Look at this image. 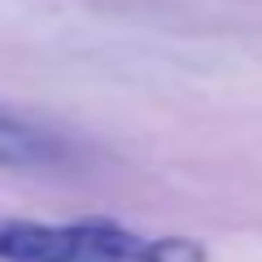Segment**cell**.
I'll list each match as a JSON object with an SVG mask.
<instances>
[{"label": "cell", "instance_id": "obj_1", "mask_svg": "<svg viewBox=\"0 0 262 262\" xmlns=\"http://www.w3.org/2000/svg\"><path fill=\"white\" fill-rule=\"evenodd\" d=\"M0 262H206L196 241H144L110 219L31 223L0 219Z\"/></svg>", "mask_w": 262, "mask_h": 262}, {"label": "cell", "instance_id": "obj_2", "mask_svg": "<svg viewBox=\"0 0 262 262\" xmlns=\"http://www.w3.org/2000/svg\"><path fill=\"white\" fill-rule=\"evenodd\" d=\"M53 162H61V144L53 136H44L31 122H22V118L0 110V166L35 170V166H53Z\"/></svg>", "mask_w": 262, "mask_h": 262}]
</instances>
